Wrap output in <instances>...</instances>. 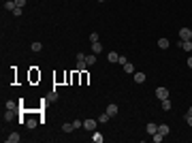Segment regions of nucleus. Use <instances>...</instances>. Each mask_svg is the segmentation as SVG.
<instances>
[{"instance_id": "1", "label": "nucleus", "mask_w": 192, "mask_h": 143, "mask_svg": "<svg viewBox=\"0 0 192 143\" xmlns=\"http://www.w3.org/2000/svg\"><path fill=\"white\" fill-rule=\"evenodd\" d=\"M156 96H158V101H164V98H169V88H164V85H158V88H156Z\"/></svg>"}, {"instance_id": "2", "label": "nucleus", "mask_w": 192, "mask_h": 143, "mask_svg": "<svg viewBox=\"0 0 192 143\" xmlns=\"http://www.w3.org/2000/svg\"><path fill=\"white\" fill-rule=\"evenodd\" d=\"M96 126H98V120H83V128L85 130H96Z\"/></svg>"}, {"instance_id": "3", "label": "nucleus", "mask_w": 192, "mask_h": 143, "mask_svg": "<svg viewBox=\"0 0 192 143\" xmlns=\"http://www.w3.org/2000/svg\"><path fill=\"white\" fill-rule=\"evenodd\" d=\"M179 39H181V41H190V39H192V30H190V28H181V30H179Z\"/></svg>"}, {"instance_id": "4", "label": "nucleus", "mask_w": 192, "mask_h": 143, "mask_svg": "<svg viewBox=\"0 0 192 143\" xmlns=\"http://www.w3.org/2000/svg\"><path fill=\"white\" fill-rule=\"evenodd\" d=\"M117 111H119V109H117V105H115V103H109V105H107V113H109L111 117H115V115H117Z\"/></svg>"}, {"instance_id": "5", "label": "nucleus", "mask_w": 192, "mask_h": 143, "mask_svg": "<svg viewBox=\"0 0 192 143\" xmlns=\"http://www.w3.org/2000/svg\"><path fill=\"white\" fill-rule=\"evenodd\" d=\"M158 132L162 135V137H166L171 132V128H169V124H158Z\"/></svg>"}, {"instance_id": "6", "label": "nucleus", "mask_w": 192, "mask_h": 143, "mask_svg": "<svg viewBox=\"0 0 192 143\" xmlns=\"http://www.w3.org/2000/svg\"><path fill=\"white\" fill-rule=\"evenodd\" d=\"M96 60H98V58H96V54H88V56H85V64H88V66H94Z\"/></svg>"}, {"instance_id": "7", "label": "nucleus", "mask_w": 192, "mask_h": 143, "mask_svg": "<svg viewBox=\"0 0 192 143\" xmlns=\"http://www.w3.org/2000/svg\"><path fill=\"white\" fill-rule=\"evenodd\" d=\"M103 51V45H101V41H96V43H92V54H96L98 56Z\"/></svg>"}, {"instance_id": "8", "label": "nucleus", "mask_w": 192, "mask_h": 143, "mask_svg": "<svg viewBox=\"0 0 192 143\" xmlns=\"http://www.w3.org/2000/svg\"><path fill=\"white\" fill-rule=\"evenodd\" d=\"M107 58H109V62H111V64H115V62L119 60V54H117V51H109V54H107Z\"/></svg>"}, {"instance_id": "9", "label": "nucleus", "mask_w": 192, "mask_h": 143, "mask_svg": "<svg viewBox=\"0 0 192 143\" xmlns=\"http://www.w3.org/2000/svg\"><path fill=\"white\" fill-rule=\"evenodd\" d=\"M19 139H21V137H19V132H11V135L7 137V141H9V143H19Z\"/></svg>"}, {"instance_id": "10", "label": "nucleus", "mask_w": 192, "mask_h": 143, "mask_svg": "<svg viewBox=\"0 0 192 143\" xmlns=\"http://www.w3.org/2000/svg\"><path fill=\"white\" fill-rule=\"evenodd\" d=\"M109 120H111V115H109V113H107V111H105V113H101V115H98V124H107V122H109Z\"/></svg>"}, {"instance_id": "11", "label": "nucleus", "mask_w": 192, "mask_h": 143, "mask_svg": "<svg viewBox=\"0 0 192 143\" xmlns=\"http://www.w3.org/2000/svg\"><path fill=\"white\" fill-rule=\"evenodd\" d=\"M92 139H94V143H103V141H105V137H103V132H98V130H94V135H92Z\"/></svg>"}, {"instance_id": "12", "label": "nucleus", "mask_w": 192, "mask_h": 143, "mask_svg": "<svg viewBox=\"0 0 192 143\" xmlns=\"http://www.w3.org/2000/svg\"><path fill=\"white\" fill-rule=\"evenodd\" d=\"M169 39H158V47H160V49H169Z\"/></svg>"}, {"instance_id": "13", "label": "nucleus", "mask_w": 192, "mask_h": 143, "mask_svg": "<svg viewBox=\"0 0 192 143\" xmlns=\"http://www.w3.org/2000/svg\"><path fill=\"white\" fill-rule=\"evenodd\" d=\"M145 130H147L150 135H154V132H158V124H154V122H150V124L145 126Z\"/></svg>"}, {"instance_id": "14", "label": "nucleus", "mask_w": 192, "mask_h": 143, "mask_svg": "<svg viewBox=\"0 0 192 143\" xmlns=\"http://www.w3.org/2000/svg\"><path fill=\"white\" fill-rule=\"evenodd\" d=\"M179 47H181V49H186V51H192V41H181Z\"/></svg>"}, {"instance_id": "15", "label": "nucleus", "mask_w": 192, "mask_h": 143, "mask_svg": "<svg viewBox=\"0 0 192 143\" xmlns=\"http://www.w3.org/2000/svg\"><path fill=\"white\" fill-rule=\"evenodd\" d=\"M145 79H147V75H145V73H135V81H137V83H143Z\"/></svg>"}, {"instance_id": "16", "label": "nucleus", "mask_w": 192, "mask_h": 143, "mask_svg": "<svg viewBox=\"0 0 192 143\" xmlns=\"http://www.w3.org/2000/svg\"><path fill=\"white\" fill-rule=\"evenodd\" d=\"M124 73H130V75H135V64L126 62V64H124Z\"/></svg>"}, {"instance_id": "17", "label": "nucleus", "mask_w": 192, "mask_h": 143, "mask_svg": "<svg viewBox=\"0 0 192 143\" xmlns=\"http://www.w3.org/2000/svg\"><path fill=\"white\" fill-rule=\"evenodd\" d=\"M17 5H15V0H7V2H5V11H13Z\"/></svg>"}, {"instance_id": "18", "label": "nucleus", "mask_w": 192, "mask_h": 143, "mask_svg": "<svg viewBox=\"0 0 192 143\" xmlns=\"http://www.w3.org/2000/svg\"><path fill=\"white\" fill-rule=\"evenodd\" d=\"M36 124H39V122L34 120V117H28V120H26V126H28V128H36Z\"/></svg>"}, {"instance_id": "19", "label": "nucleus", "mask_w": 192, "mask_h": 143, "mask_svg": "<svg viewBox=\"0 0 192 143\" xmlns=\"http://www.w3.org/2000/svg\"><path fill=\"white\" fill-rule=\"evenodd\" d=\"M85 68H90L85 64V60H77V70H85Z\"/></svg>"}, {"instance_id": "20", "label": "nucleus", "mask_w": 192, "mask_h": 143, "mask_svg": "<svg viewBox=\"0 0 192 143\" xmlns=\"http://www.w3.org/2000/svg\"><path fill=\"white\" fill-rule=\"evenodd\" d=\"M30 49H32V51H36V54H39V51H43V45H41V43H39V41H36V43H32V47H30Z\"/></svg>"}, {"instance_id": "21", "label": "nucleus", "mask_w": 192, "mask_h": 143, "mask_svg": "<svg viewBox=\"0 0 192 143\" xmlns=\"http://www.w3.org/2000/svg\"><path fill=\"white\" fill-rule=\"evenodd\" d=\"M171 107H173V103H171L169 98H164V101H162V109H164V111H169Z\"/></svg>"}, {"instance_id": "22", "label": "nucleus", "mask_w": 192, "mask_h": 143, "mask_svg": "<svg viewBox=\"0 0 192 143\" xmlns=\"http://www.w3.org/2000/svg\"><path fill=\"white\" fill-rule=\"evenodd\" d=\"M62 130H64V132H73V130H75V126L66 122V124H62Z\"/></svg>"}, {"instance_id": "23", "label": "nucleus", "mask_w": 192, "mask_h": 143, "mask_svg": "<svg viewBox=\"0 0 192 143\" xmlns=\"http://www.w3.org/2000/svg\"><path fill=\"white\" fill-rule=\"evenodd\" d=\"M7 109H9V111H15V109H17V103H15V101H7Z\"/></svg>"}, {"instance_id": "24", "label": "nucleus", "mask_w": 192, "mask_h": 143, "mask_svg": "<svg viewBox=\"0 0 192 143\" xmlns=\"http://www.w3.org/2000/svg\"><path fill=\"white\" fill-rule=\"evenodd\" d=\"M162 139H164V137H162L160 132H154V135H152V141H154V143H160Z\"/></svg>"}, {"instance_id": "25", "label": "nucleus", "mask_w": 192, "mask_h": 143, "mask_svg": "<svg viewBox=\"0 0 192 143\" xmlns=\"http://www.w3.org/2000/svg\"><path fill=\"white\" fill-rule=\"evenodd\" d=\"M11 120H13V111L7 109V113H5V122H11Z\"/></svg>"}, {"instance_id": "26", "label": "nucleus", "mask_w": 192, "mask_h": 143, "mask_svg": "<svg viewBox=\"0 0 192 143\" xmlns=\"http://www.w3.org/2000/svg\"><path fill=\"white\" fill-rule=\"evenodd\" d=\"M11 13H13V15H15V17H19V15H21V7H15V9H13V11H11Z\"/></svg>"}, {"instance_id": "27", "label": "nucleus", "mask_w": 192, "mask_h": 143, "mask_svg": "<svg viewBox=\"0 0 192 143\" xmlns=\"http://www.w3.org/2000/svg\"><path fill=\"white\" fill-rule=\"evenodd\" d=\"M73 126H75V130H77V128L83 126V122H81V120H73Z\"/></svg>"}, {"instance_id": "28", "label": "nucleus", "mask_w": 192, "mask_h": 143, "mask_svg": "<svg viewBox=\"0 0 192 143\" xmlns=\"http://www.w3.org/2000/svg\"><path fill=\"white\" fill-rule=\"evenodd\" d=\"M184 120H186V124L192 128V115H188V113H186V117H184Z\"/></svg>"}, {"instance_id": "29", "label": "nucleus", "mask_w": 192, "mask_h": 143, "mask_svg": "<svg viewBox=\"0 0 192 143\" xmlns=\"http://www.w3.org/2000/svg\"><path fill=\"white\" fill-rule=\"evenodd\" d=\"M90 41H92V43H96V41H98V34L92 32V34H90Z\"/></svg>"}, {"instance_id": "30", "label": "nucleus", "mask_w": 192, "mask_h": 143, "mask_svg": "<svg viewBox=\"0 0 192 143\" xmlns=\"http://www.w3.org/2000/svg\"><path fill=\"white\" fill-rule=\"evenodd\" d=\"M15 5H17V7H21V9H23V7H26V0H15Z\"/></svg>"}, {"instance_id": "31", "label": "nucleus", "mask_w": 192, "mask_h": 143, "mask_svg": "<svg viewBox=\"0 0 192 143\" xmlns=\"http://www.w3.org/2000/svg\"><path fill=\"white\" fill-rule=\"evenodd\" d=\"M188 66H190V68H192V56H190V58H188Z\"/></svg>"}, {"instance_id": "32", "label": "nucleus", "mask_w": 192, "mask_h": 143, "mask_svg": "<svg viewBox=\"0 0 192 143\" xmlns=\"http://www.w3.org/2000/svg\"><path fill=\"white\" fill-rule=\"evenodd\" d=\"M188 115H192V107H190V109H188Z\"/></svg>"}, {"instance_id": "33", "label": "nucleus", "mask_w": 192, "mask_h": 143, "mask_svg": "<svg viewBox=\"0 0 192 143\" xmlns=\"http://www.w3.org/2000/svg\"><path fill=\"white\" fill-rule=\"evenodd\" d=\"M96 2H105V0H96Z\"/></svg>"}, {"instance_id": "34", "label": "nucleus", "mask_w": 192, "mask_h": 143, "mask_svg": "<svg viewBox=\"0 0 192 143\" xmlns=\"http://www.w3.org/2000/svg\"><path fill=\"white\" fill-rule=\"evenodd\" d=\"M190 41H192V39H190Z\"/></svg>"}]
</instances>
